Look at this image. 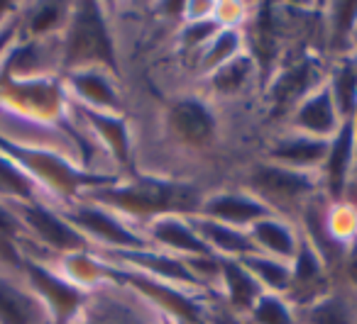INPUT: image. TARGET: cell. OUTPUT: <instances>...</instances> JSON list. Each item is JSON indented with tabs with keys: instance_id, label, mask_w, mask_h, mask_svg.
<instances>
[{
	"instance_id": "6da1fadb",
	"label": "cell",
	"mask_w": 357,
	"mask_h": 324,
	"mask_svg": "<svg viewBox=\"0 0 357 324\" xmlns=\"http://www.w3.org/2000/svg\"><path fill=\"white\" fill-rule=\"evenodd\" d=\"M235 186L252 193L272 215L298 222L308 205L318 197H326L321 176L298 173L291 168L269 163L259 156H250L238 163L233 176L225 178Z\"/></svg>"
},
{
	"instance_id": "7a4b0ae2",
	"label": "cell",
	"mask_w": 357,
	"mask_h": 324,
	"mask_svg": "<svg viewBox=\"0 0 357 324\" xmlns=\"http://www.w3.org/2000/svg\"><path fill=\"white\" fill-rule=\"evenodd\" d=\"M120 47L113 17L108 8L96 3H79L74 6L61 35V64L64 71L89 69V66H105L120 71ZM61 71V74H64Z\"/></svg>"
},
{
	"instance_id": "3957f363",
	"label": "cell",
	"mask_w": 357,
	"mask_h": 324,
	"mask_svg": "<svg viewBox=\"0 0 357 324\" xmlns=\"http://www.w3.org/2000/svg\"><path fill=\"white\" fill-rule=\"evenodd\" d=\"M61 212L74 225V229L84 236L86 244L105 256L130 254V251H139L147 246L137 225L93 200L79 197L71 205L61 207Z\"/></svg>"
},
{
	"instance_id": "277c9868",
	"label": "cell",
	"mask_w": 357,
	"mask_h": 324,
	"mask_svg": "<svg viewBox=\"0 0 357 324\" xmlns=\"http://www.w3.org/2000/svg\"><path fill=\"white\" fill-rule=\"evenodd\" d=\"M13 207H15L17 220L22 225V234H25L22 249H25L27 259L47 261L52 256L89 246L84 236L74 229V225L66 220L61 207L42 200V197Z\"/></svg>"
},
{
	"instance_id": "5b68a950",
	"label": "cell",
	"mask_w": 357,
	"mask_h": 324,
	"mask_svg": "<svg viewBox=\"0 0 357 324\" xmlns=\"http://www.w3.org/2000/svg\"><path fill=\"white\" fill-rule=\"evenodd\" d=\"M0 110L45 124H61L69 115L61 76L47 79H0Z\"/></svg>"
},
{
	"instance_id": "8992f818",
	"label": "cell",
	"mask_w": 357,
	"mask_h": 324,
	"mask_svg": "<svg viewBox=\"0 0 357 324\" xmlns=\"http://www.w3.org/2000/svg\"><path fill=\"white\" fill-rule=\"evenodd\" d=\"M264 86V71L259 61L250 51L240 54L223 69H218L213 76L194 86L199 95H204L211 105L220 110L223 115H230L233 110L257 108L259 95Z\"/></svg>"
},
{
	"instance_id": "52a82bcc",
	"label": "cell",
	"mask_w": 357,
	"mask_h": 324,
	"mask_svg": "<svg viewBox=\"0 0 357 324\" xmlns=\"http://www.w3.org/2000/svg\"><path fill=\"white\" fill-rule=\"evenodd\" d=\"M66 98L74 108L100 115H132V98L120 71L89 66L61 74Z\"/></svg>"
},
{
	"instance_id": "ba28073f",
	"label": "cell",
	"mask_w": 357,
	"mask_h": 324,
	"mask_svg": "<svg viewBox=\"0 0 357 324\" xmlns=\"http://www.w3.org/2000/svg\"><path fill=\"white\" fill-rule=\"evenodd\" d=\"M162 314L128 283L108 285L86 295L84 307L69 324H157Z\"/></svg>"
},
{
	"instance_id": "9c48e42d",
	"label": "cell",
	"mask_w": 357,
	"mask_h": 324,
	"mask_svg": "<svg viewBox=\"0 0 357 324\" xmlns=\"http://www.w3.org/2000/svg\"><path fill=\"white\" fill-rule=\"evenodd\" d=\"M328 154H331V142L277 127L272 132H264L262 142H259L257 152L252 156H259L264 161L291 168V171L298 173L321 176L323 168H326Z\"/></svg>"
},
{
	"instance_id": "30bf717a",
	"label": "cell",
	"mask_w": 357,
	"mask_h": 324,
	"mask_svg": "<svg viewBox=\"0 0 357 324\" xmlns=\"http://www.w3.org/2000/svg\"><path fill=\"white\" fill-rule=\"evenodd\" d=\"M194 215L208 217L220 225L235 227V229L248 232L252 225L264 220L272 212L245 188L235 186L233 181H220L215 186H208L199 202V210Z\"/></svg>"
},
{
	"instance_id": "8fae6325",
	"label": "cell",
	"mask_w": 357,
	"mask_h": 324,
	"mask_svg": "<svg viewBox=\"0 0 357 324\" xmlns=\"http://www.w3.org/2000/svg\"><path fill=\"white\" fill-rule=\"evenodd\" d=\"M20 278L27 283V288L42 300V305L50 312L54 324H69L84 307L86 295L71 288L47 261L42 259H27L20 268Z\"/></svg>"
},
{
	"instance_id": "7c38bea8",
	"label": "cell",
	"mask_w": 357,
	"mask_h": 324,
	"mask_svg": "<svg viewBox=\"0 0 357 324\" xmlns=\"http://www.w3.org/2000/svg\"><path fill=\"white\" fill-rule=\"evenodd\" d=\"M345 124L340 110H337L333 93L328 88L326 79L316 86L313 90H308L301 100L296 103V108L287 115V120L282 122L284 129H291V132L306 134L313 139H323V142H331L340 127Z\"/></svg>"
},
{
	"instance_id": "4fadbf2b",
	"label": "cell",
	"mask_w": 357,
	"mask_h": 324,
	"mask_svg": "<svg viewBox=\"0 0 357 324\" xmlns=\"http://www.w3.org/2000/svg\"><path fill=\"white\" fill-rule=\"evenodd\" d=\"M47 264H50L52 268L56 270V275H61L71 288H76L84 295L98 293V290L108 288V285L120 280V273L113 266V261L105 254H100V251L91 249V246L52 256V259H47Z\"/></svg>"
},
{
	"instance_id": "5bb4252c",
	"label": "cell",
	"mask_w": 357,
	"mask_h": 324,
	"mask_svg": "<svg viewBox=\"0 0 357 324\" xmlns=\"http://www.w3.org/2000/svg\"><path fill=\"white\" fill-rule=\"evenodd\" d=\"M142 236L149 249L164 251L176 259L189 261L208 256V249L201 241L194 220L184 212H164V215L152 217L147 225H142Z\"/></svg>"
},
{
	"instance_id": "9a60e30c",
	"label": "cell",
	"mask_w": 357,
	"mask_h": 324,
	"mask_svg": "<svg viewBox=\"0 0 357 324\" xmlns=\"http://www.w3.org/2000/svg\"><path fill=\"white\" fill-rule=\"evenodd\" d=\"M248 236L250 244H252V251L289 261V264L296 259L298 249L303 244L301 227L294 220H287V217L279 215H267L264 220H259L257 225H252L248 229Z\"/></svg>"
},
{
	"instance_id": "2e32d148",
	"label": "cell",
	"mask_w": 357,
	"mask_h": 324,
	"mask_svg": "<svg viewBox=\"0 0 357 324\" xmlns=\"http://www.w3.org/2000/svg\"><path fill=\"white\" fill-rule=\"evenodd\" d=\"M0 324H54L20 275L0 273Z\"/></svg>"
},
{
	"instance_id": "e0dca14e",
	"label": "cell",
	"mask_w": 357,
	"mask_h": 324,
	"mask_svg": "<svg viewBox=\"0 0 357 324\" xmlns=\"http://www.w3.org/2000/svg\"><path fill=\"white\" fill-rule=\"evenodd\" d=\"M296 309L298 324H357V293L335 278L326 293Z\"/></svg>"
},
{
	"instance_id": "ac0fdd59",
	"label": "cell",
	"mask_w": 357,
	"mask_h": 324,
	"mask_svg": "<svg viewBox=\"0 0 357 324\" xmlns=\"http://www.w3.org/2000/svg\"><path fill=\"white\" fill-rule=\"evenodd\" d=\"M262 285L255 280V275L240 261L220 259V278L213 290V295L220 302L228 305L233 312L248 317V312L262 298Z\"/></svg>"
},
{
	"instance_id": "d6986e66",
	"label": "cell",
	"mask_w": 357,
	"mask_h": 324,
	"mask_svg": "<svg viewBox=\"0 0 357 324\" xmlns=\"http://www.w3.org/2000/svg\"><path fill=\"white\" fill-rule=\"evenodd\" d=\"M71 10H74V3H27V6H20V13H17L20 37L50 40V37L64 35Z\"/></svg>"
},
{
	"instance_id": "ffe728a7",
	"label": "cell",
	"mask_w": 357,
	"mask_h": 324,
	"mask_svg": "<svg viewBox=\"0 0 357 324\" xmlns=\"http://www.w3.org/2000/svg\"><path fill=\"white\" fill-rule=\"evenodd\" d=\"M191 220H194V227H196V232H199L204 246L215 259L240 261L243 256H248L250 251H252L248 232L220 225V222L208 220V217H201V215H191Z\"/></svg>"
},
{
	"instance_id": "44dd1931",
	"label": "cell",
	"mask_w": 357,
	"mask_h": 324,
	"mask_svg": "<svg viewBox=\"0 0 357 324\" xmlns=\"http://www.w3.org/2000/svg\"><path fill=\"white\" fill-rule=\"evenodd\" d=\"M240 264L255 275L259 285H262L264 293H274V295H287L291 290V264L282 259H274V256H264L257 251H250L248 256L240 259Z\"/></svg>"
},
{
	"instance_id": "7402d4cb",
	"label": "cell",
	"mask_w": 357,
	"mask_h": 324,
	"mask_svg": "<svg viewBox=\"0 0 357 324\" xmlns=\"http://www.w3.org/2000/svg\"><path fill=\"white\" fill-rule=\"evenodd\" d=\"M323 227L333 244L347 251L357 241V205L342 197L328 200L323 207Z\"/></svg>"
},
{
	"instance_id": "603a6c76",
	"label": "cell",
	"mask_w": 357,
	"mask_h": 324,
	"mask_svg": "<svg viewBox=\"0 0 357 324\" xmlns=\"http://www.w3.org/2000/svg\"><path fill=\"white\" fill-rule=\"evenodd\" d=\"M37 197H40V191L35 188V183L0 149V202L20 205V202H30Z\"/></svg>"
},
{
	"instance_id": "cb8c5ba5",
	"label": "cell",
	"mask_w": 357,
	"mask_h": 324,
	"mask_svg": "<svg viewBox=\"0 0 357 324\" xmlns=\"http://www.w3.org/2000/svg\"><path fill=\"white\" fill-rule=\"evenodd\" d=\"M245 319L248 324H298V309L287 295L262 293Z\"/></svg>"
},
{
	"instance_id": "d4e9b609",
	"label": "cell",
	"mask_w": 357,
	"mask_h": 324,
	"mask_svg": "<svg viewBox=\"0 0 357 324\" xmlns=\"http://www.w3.org/2000/svg\"><path fill=\"white\" fill-rule=\"evenodd\" d=\"M257 6L255 3H240V0H213V22L218 30H240L245 32L255 17Z\"/></svg>"
},
{
	"instance_id": "484cf974",
	"label": "cell",
	"mask_w": 357,
	"mask_h": 324,
	"mask_svg": "<svg viewBox=\"0 0 357 324\" xmlns=\"http://www.w3.org/2000/svg\"><path fill=\"white\" fill-rule=\"evenodd\" d=\"M213 15V0H186L181 13V25L191 22H208Z\"/></svg>"
},
{
	"instance_id": "4316f807",
	"label": "cell",
	"mask_w": 357,
	"mask_h": 324,
	"mask_svg": "<svg viewBox=\"0 0 357 324\" xmlns=\"http://www.w3.org/2000/svg\"><path fill=\"white\" fill-rule=\"evenodd\" d=\"M335 278L357 293V241L345 251V256H342L340 268H337Z\"/></svg>"
},
{
	"instance_id": "83f0119b",
	"label": "cell",
	"mask_w": 357,
	"mask_h": 324,
	"mask_svg": "<svg viewBox=\"0 0 357 324\" xmlns=\"http://www.w3.org/2000/svg\"><path fill=\"white\" fill-rule=\"evenodd\" d=\"M17 40H20V22H17V17H15V20L8 22V25L0 30V74L6 69V61H8V56H10L13 47L17 44Z\"/></svg>"
},
{
	"instance_id": "f1b7e54d",
	"label": "cell",
	"mask_w": 357,
	"mask_h": 324,
	"mask_svg": "<svg viewBox=\"0 0 357 324\" xmlns=\"http://www.w3.org/2000/svg\"><path fill=\"white\" fill-rule=\"evenodd\" d=\"M17 13H20V6H15V3H0V30H3L8 22L15 20Z\"/></svg>"
},
{
	"instance_id": "f546056e",
	"label": "cell",
	"mask_w": 357,
	"mask_h": 324,
	"mask_svg": "<svg viewBox=\"0 0 357 324\" xmlns=\"http://www.w3.org/2000/svg\"><path fill=\"white\" fill-rule=\"evenodd\" d=\"M350 127H352V142H355V152H357V110L350 118Z\"/></svg>"
},
{
	"instance_id": "4dcf8cb0",
	"label": "cell",
	"mask_w": 357,
	"mask_h": 324,
	"mask_svg": "<svg viewBox=\"0 0 357 324\" xmlns=\"http://www.w3.org/2000/svg\"><path fill=\"white\" fill-rule=\"evenodd\" d=\"M157 324H178V322H176V319H172V317H167V314H162Z\"/></svg>"
}]
</instances>
